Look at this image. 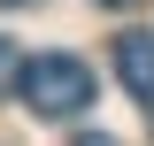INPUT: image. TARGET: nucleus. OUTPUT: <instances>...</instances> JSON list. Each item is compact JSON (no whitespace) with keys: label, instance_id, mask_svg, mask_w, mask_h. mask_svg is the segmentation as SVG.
Instances as JSON below:
<instances>
[{"label":"nucleus","instance_id":"nucleus-3","mask_svg":"<svg viewBox=\"0 0 154 146\" xmlns=\"http://www.w3.org/2000/svg\"><path fill=\"white\" fill-rule=\"evenodd\" d=\"M16 77H23V46H16V38H0V100L16 92Z\"/></svg>","mask_w":154,"mask_h":146},{"label":"nucleus","instance_id":"nucleus-6","mask_svg":"<svg viewBox=\"0 0 154 146\" xmlns=\"http://www.w3.org/2000/svg\"><path fill=\"white\" fill-rule=\"evenodd\" d=\"M0 8H23V0H0Z\"/></svg>","mask_w":154,"mask_h":146},{"label":"nucleus","instance_id":"nucleus-2","mask_svg":"<svg viewBox=\"0 0 154 146\" xmlns=\"http://www.w3.org/2000/svg\"><path fill=\"white\" fill-rule=\"evenodd\" d=\"M116 77H123L139 100H154V31H123L116 38Z\"/></svg>","mask_w":154,"mask_h":146},{"label":"nucleus","instance_id":"nucleus-7","mask_svg":"<svg viewBox=\"0 0 154 146\" xmlns=\"http://www.w3.org/2000/svg\"><path fill=\"white\" fill-rule=\"evenodd\" d=\"M146 115H154V100H146Z\"/></svg>","mask_w":154,"mask_h":146},{"label":"nucleus","instance_id":"nucleus-4","mask_svg":"<svg viewBox=\"0 0 154 146\" xmlns=\"http://www.w3.org/2000/svg\"><path fill=\"white\" fill-rule=\"evenodd\" d=\"M77 146H116V138H108V131H85V138H77Z\"/></svg>","mask_w":154,"mask_h":146},{"label":"nucleus","instance_id":"nucleus-1","mask_svg":"<svg viewBox=\"0 0 154 146\" xmlns=\"http://www.w3.org/2000/svg\"><path fill=\"white\" fill-rule=\"evenodd\" d=\"M16 92L31 100V115H46V123H69V115H85V108H93L100 77L85 69L77 54H31V62H23V77H16Z\"/></svg>","mask_w":154,"mask_h":146},{"label":"nucleus","instance_id":"nucleus-5","mask_svg":"<svg viewBox=\"0 0 154 146\" xmlns=\"http://www.w3.org/2000/svg\"><path fill=\"white\" fill-rule=\"evenodd\" d=\"M100 8H131V0H100Z\"/></svg>","mask_w":154,"mask_h":146}]
</instances>
